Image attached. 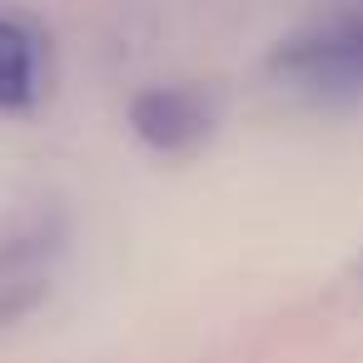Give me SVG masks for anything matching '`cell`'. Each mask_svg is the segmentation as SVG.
<instances>
[{
	"mask_svg": "<svg viewBox=\"0 0 363 363\" xmlns=\"http://www.w3.org/2000/svg\"><path fill=\"white\" fill-rule=\"evenodd\" d=\"M40 85V35L16 16H0V110H30Z\"/></svg>",
	"mask_w": 363,
	"mask_h": 363,
	"instance_id": "3",
	"label": "cell"
},
{
	"mask_svg": "<svg viewBox=\"0 0 363 363\" xmlns=\"http://www.w3.org/2000/svg\"><path fill=\"white\" fill-rule=\"evenodd\" d=\"M209 125H214V110L189 85H150L130 100V130L160 155L194 150L209 135Z\"/></svg>",
	"mask_w": 363,
	"mask_h": 363,
	"instance_id": "2",
	"label": "cell"
},
{
	"mask_svg": "<svg viewBox=\"0 0 363 363\" xmlns=\"http://www.w3.org/2000/svg\"><path fill=\"white\" fill-rule=\"evenodd\" d=\"M269 70L313 100L363 95V11H333L284 35L269 55Z\"/></svg>",
	"mask_w": 363,
	"mask_h": 363,
	"instance_id": "1",
	"label": "cell"
}]
</instances>
